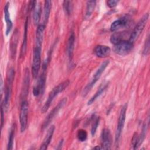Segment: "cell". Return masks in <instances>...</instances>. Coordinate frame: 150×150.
<instances>
[{
	"mask_svg": "<svg viewBox=\"0 0 150 150\" xmlns=\"http://www.w3.org/2000/svg\"><path fill=\"white\" fill-rule=\"evenodd\" d=\"M69 84H70L69 80H65V81L62 82L61 83L59 84L58 85H57L56 86H55L54 88H53L52 89V90L49 93L48 97H47L44 105L42 107L41 112L42 113H45L47 111V110L50 107V106L52 103L53 102V100L54 99V98L60 93H62L63 91H64L69 86Z\"/></svg>",
	"mask_w": 150,
	"mask_h": 150,
	"instance_id": "1",
	"label": "cell"
},
{
	"mask_svg": "<svg viewBox=\"0 0 150 150\" xmlns=\"http://www.w3.org/2000/svg\"><path fill=\"white\" fill-rule=\"evenodd\" d=\"M15 77V70L11 68L9 70L7 77H6V82L5 84V87L4 90L5 96L4 100L2 101L1 104L3 105L5 112H6L9 107V101L12 93V88L13 86V82Z\"/></svg>",
	"mask_w": 150,
	"mask_h": 150,
	"instance_id": "2",
	"label": "cell"
},
{
	"mask_svg": "<svg viewBox=\"0 0 150 150\" xmlns=\"http://www.w3.org/2000/svg\"><path fill=\"white\" fill-rule=\"evenodd\" d=\"M108 64H109V60H105L101 64L99 68L96 70V71L94 74L90 83H88L87 85L84 88V89L82 91V96L83 97H86L87 95L88 92L91 90L93 87L95 85V84L97 83V81L99 80L102 73L104 71L105 69H106V67L108 66Z\"/></svg>",
	"mask_w": 150,
	"mask_h": 150,
	"instance_id": "3",
	"label": "cell"
},
{
	"mask_svg": "<svg viewBox=\"0 0 150 150\" xmlns=\"http://www.w3.org/2000/svg\"><path fill=\"white\" fill-rule=\"evenodd\" d=\"M148 18H149V14L148 13H145L142 16V18L139 19V21L138 22L134 29H133V30L130 34L129 38L128 39V40L130 42L134 44V42L137 40L139 35L142 32L148 21Z\"/></svg>",
	"mask_w": 150,
	"mask_h": 150,
	"instance_id": "4",
	"label": "cell"
},
{
	"mask_svg": "<svg viewBox=\"0 0 150 150\" xmlns=\"http://www.w3.org/2000/svg\"><path fill=\"white\" fill-rule=\"evenodd\" d=\"M127 109V104H125L121 108L118 120V124L115 131V145L116 146H118L119 144L120 139L121 138V135L124 128L125 121V117H126V112Z\"/></svg>",
	"mask_w": 150,
	"mask_h": 150,
	"instance_id": "5",
	"label": "cell"
},
{
	"mask_svg": "<svg viewBox=\"0 0 150 150\" xmlns=\"http://www.w3.org/2000/svg\"><path fill=\"white\" fill-rule=\"evenodd\" d=\"M67 101V98L66 97L63 98L57 104L56 106H55L52 110L48 114V115L45 118L42 125V129H45L48 125L50 124L52 121L53 120V118L55 117V116L58 114L59 111L66 105Z\"/></svg>",
	"mask_w": 150,
	"mask_h": 150,
	"instance_id": "6",
	"label": "cell"
},
{
	"mask_svg": "<svg viewBox=\"0 0 150 150\" xmlns=\"http://www.w3.org/2000/svg\"><path fill=\"white\" fill-rule=\"evenodd\" d=\"M41 50L42 47H35L33 50V60L32 64V73L34 79L37 78L41 64Z\"/></svg>",
	"mask_w": 150,
	"mask_h": 150,
	"instance_id": "7",
	"label": "cell"
},
{
	"mask_svg": "<svg viewBox=\"0 0 150 150\" xmlns=\"http://www.w3.org/2000/svg\"><path fill=\"white\" fill-rule=\"evenodd\" d=\"M134 47V44L128 40H124L121 42L114 45V52L121 56L127 55L129 53Z\"/></svg>",
	"mask_w": 150,
	"mask_h": 150,
	"instance_id": "8",
	"label": "cell"
},
{
	"mask_svg": "<svg viewBox=\"0 0 150 150\" xmlns=\"http://www.w3.org/2000/svg\"><path fill=\"white\" fill-rule=\"evenodd\" d=\"M29 113V104L26 100L22 101L21 105L19 114V122L21 125V132H24L27 127L28 117Z\"/></svg>",
	"mask_w": 150,
	"mask_h": 150,
	"instance_id": "9",
	"label": "cell"
},
{
	"mask_svg": "<svg viewBox=\"0 0 150 150\" xmlns=\"http://www.w3.org/2000/svg\"><path fill=\"white\" fill-rule=\"evenodd\" d=\"M46 69H43V71L40 76L39 77L38 81L33 88V94L35 97L39 96L40 94H43L45 91L46 83Z\"/></svg>",
	"mask_w": 150,
	"mask_h": 150,
	"instance_id": "10",
	"label": "cell"
},
{
	"mask_svg": "<svg viewBox=\"0 0 150 150\" xmlns=\"http://www.w3.org/2000/svg\"><path fill=\"white\" fill-rule=\"evenodd\" d=\"M112 138L111 131L108 128H105L102 130L101 134V149H110L112 145Z\"/></svg>",
	"mask_w": 150,
	"mask_h": 150,
	"instance_id": "11",
	"label": "cell"
},
{
	"mask_svg": "<svg viewBox=\"0 0 150 150\" xmlns=\"http://www.w3.org/2000/svg\"><path fill=\"white\" fill-rule=\"evenodd\" d=\"M9 2H6L5 4V5L4 6V20L6 23V30H5V34L6 36H8L9 33L11 32L12 28V22L10 16V13L9 11Z\"/></svg>",
	"mask_w": 150,
	"mask_h": 150,
	"instance_id": "12",
	"label": "cell"
},
{
	"mask_svg": "<svg viewBox=\"0 0 150 150\" xmlns=\"http://www.w3.org/2000/svg\"><path fill=\"white\" fill-rule=\"evenodd\" d=\"M128 22L129 19L127 16H123L121 18H119L111 23L110 26V30L111 32H115L126 26L128 23Z\"/></svg>",
	"mask_w": 150,
	"mask_h": 150,
	"instance_id": "13",
	"label": "cell"
},
{
	"mask_svg": "<svg viewBox=\"0 0 150 150\" xmlns=\"http://www.w3.org/2000/svg\"><path fill=\"white\" fill-rule=\"evenodd\" d=\"M95 54L100 58H104L108 56L111 53L110 47L105 45H97L94 49Z\"/></svg>",
	"mask_w": 150,
	"mask_h": 150,
	"instance_id": "14",
	"label": "cell"
},
{
	"mask_svg": "<svg viewBox=\"0 0 150 150\" xmlns=\"http://www.w3.org/2000/svg\"><path fill=\"white\" fill-rule=\"evenodd\" d=\"M54 129H55V127L53 125H51L49 128V129L47 131V133L46 134V136L43 141V142L42 143L40 147L39 148L40 150H45L47 148V147H48L49 145L50 144L51 140L52 139V137H53V134L54 132Z\"/></svg>",
	"mask_w": 150,
	"mask_h": 150,
	"instance_id": "15",
	"label": "cell"
},
{
	"mask_svg": "<svg viewBox=\"0 0 150 150\" xmlns=\"http://www.w3.org/2000/svg\"><path fill=\"white\" fill-rule=\"evenodd\" d=\"M45 27H46V25L43 23L39 24L37 27V29L36 31V39H35L36 47H42Z\"/></svg>",
	"mask_w": 150,
	"mask_h": 150,
	"instance_id": "16",
	"label": "cell"
},
{
	"mask_svg": "<svg viewBox=\"0 0 150 150\" xmlns=\"http://www.w3.org/2000/svg\"><path fill=\"white\" fill-rule=\"evenodd\" d=\"M74 43H75V35L74 32H71L67 40V54L69 62H71L73 56V51L74 49Z\"/></svg>",
	"mask_w": 150,
	"mask_h": 150,
	"instance_id": "17",
	"label": "cell"
},
{
	"mask_svg": "<svg viewBox=\"0 0 150 150\" xmlns=\"http://www.w3.org/2000/svg\"><path fill=\"white\" fill-rule=\"evenodd\" d=\"M33 23L35 25H39V22L41 18V14H42V6L40 3L38 2L35 5L33 10Z\"/></svg>",
	"mask_w": 150,
	"mask_h": 150,
	"instance_id": "18",
	"label": "cell"
},
{
	"mask_svg": "<svg viewBox=\"0 0 150 150\" xmlns=\"http://www.w3.org/2000/svg\"><path fill=\"white\" fill-rule=\"evenodd\" d=\"M29 85V70L26 69L25 72V76L23 77V82L22 85V89L21 96H22V98H25L28 93V88Z\"/></svg>",
	"mask_w": 150,
	"mask_h": 150,
	"instance_id": "19",
	"label": "cell"
},
{
	"mask_svg": "<svg viewBox=\"0 0 150 150\" xmlns=\"http://www.w3.org/2000/svg\"><path fill=\"white\" fill-rule=\"evenodd\" d=\"M108 86V83H104V84H101L100 86V87L98 88V89L97 90V91L96 92V93L88 101L87 105H90L92 104L102 94V93L106 90V88H107Z\"/></svg>",
	"mask_w": 150,
	"mask_h": 150,
	"instance_id": "20",
	"label": "cell"
},
{
	"mask_svg": "<svg viewBox=\"0 0 150 150\" xmlns=\"http://www.w3.org/2000/svg\"><path fill=\"white\" fill-rule=\"evenodd\" d=\"M52 1L49 0L45 1L43 8V24L46 25L51 11Z\"/></svg>",
	"mask_w": 150,
	"mask_h": 150,
	"instance_id": "21",
	"label": "cell"
},
{
	"mask_svg": "<svg viewBox=\"0 0 150 150\" xmlns=\"http://www.w3.org/2000/svg\"><path fill=\"white\" fill-rule=\"evenodd\" d=\"M28 18L26 20L25 24V32H24V36H23V42L21 46V56H23L26 53V47H27V40H28Z\"/></svg>",
	"mask_w": 150,
	"mask_h": 150,
	"instance_id": "22",
	"label": "cell"
},
{
	"mask_svg": "<svg viewBox=\"0 0 150 150\" xmlns=\"http://www.w3.org/2000/svg\"><path fill=\"white\" fill-rule=\"evenodd\" d=\"M125 32H115L114 33L111 38H110V41L112 43H113L114 45H115L120 42H121L122 40H125L124 38L126 36L125 35Z\"/></svg>",
	"mask_w": 150,
	"mask_h": 150,
	"instance_id": "23",
	"label": "cell"
},
{
	"mask_svg": "<svg viewBox=\"0 0 150 150\" xmlns=\"http://www.w3.org/2000/svg\"><path fill=\"white\" fill-rule=\"evenodd\" d=\"M86 9L85 12V18L88 19L89 18L91 15H92L96 5V1H88L86 4Z\"/></svg>",
	"mask_w": 150,
	"mask_h": 150,
	"instance_id": "24",
	"label": "cell"
},
{
	"mask_svg": "<svg viewBox=\"0 0 150 150\" xmlns=\"http://www.w3.org/2000/svg\"><path fill=\"white\" fill-rule=\"evenodd\" d=\"M15 125L13 124L10 130V133L9 135L8 145H7V149L11 150L13 147L14 143V137H15Z\"/></svg>",
	"mask_w": 150,
	"mask_h": 150,
	"instance_id": "25",
	"label": "cell"
},
{
	"mask_svg": "<svg viewBox=\"0 0 150 150\" xmlns=\"http://www.w3.org/2000/svg\"><path fill=\"white\" fill-rule=\"evenodd\" d=\"M63 9L65 13L70 15L73 11V2L71 1H64L63 2Z\"/></svg>",
	"mask_w": 150,
	"mask_h": 150,
	"instance_id": "26",
	"label": "cell"
},
{
	"mask_svg": "<svg viewBox=\"0 0 150 150\" xmlns=\"http://www.w3.org/2000/svg\"><path fill=\"white\" fill-rule=\"evenodd\" d=\"M100 122V117H96L94 118L92 125H91V134L92 136H94L96 132L97 127L98 126Z\"/></svg>",
	"mask_w": 150,
	"mask_h": 150,
	"instance_id": "27",
	"label": "cell"
},
{
	"mask_svg": "<svg viewBox=\"0 0 150 150\" xmlns=\"http://www.w3.org/2000/svg\"><path fill=\"white\" fill-rule=\"evenodd\" d=\"M146 131H147V126H146V124L145 123L143 125V126H142V131H141V134L139 135V137H138V145H139V146L141 145V144L142 143V142L145 139V138L146 137Z\"/></svg>",
	"mask_w": 150,
	"mask_h": 150,
	"instance_id": "28",
	"label": "cell"
},
{
	"mask_svg": "<svg viewBox=\"0 0 150 150\" xmlns=\"http://www.w3.org/2000/svg\"><path fill=\"white\" fill-rule=\"evenodd\" d=\"M77 139H79V141H80L81 142H83L87 139V133L86 130L80 129H79L77 131Z\"/></svg>",
	"mask_w": 150,
	"mask_h": 150,
	"instance_id": "29",
	"label": "cell"
},
{
	"mask_svg": "<svg viewBox=\"0 0 150 150\" xmlns=\"http://www.w3.org/2000/svg\"><path fill=\"white\" fill-rule=\"evenodd\" d=\"M149 53V36L148 35L145 41V45L143 50V53L145 55H148Z\"/></svg>",
	"mask_w": 150,
	"mask_h": 150,
	"instance_id": "30",
	"label": "cell"
},
{
	"mask_svg": "<svg viewBox=\"0 0 150 150\" xmlns=\"http://www.w3.org/2000/svg\"><path fill=\"white\" fill-rule=\"evenodd\" d=\"M138 137L139 135L138 134L135 133L132 139V145L133 146L134 149H137L139 148V145H138Z\"/></svg>",
	"mask_w": 150,
	"mask_h": 150,
	"instance_id": "31",
	"label": "cell"
},
{
	"mask_svg": "<svg viewBox=\"0 0 150 150\" xmlns=\"http://www.w3.org/2000/svg\"><path fill=\"white\" fill-rule=\"evenodd\" d=\"M118 2H119V1H117V0H110L107 2V4L109 8H114L115 6H116L117 5V4H118Z\"/></svg>",
	"mask_w": 150,
	"mask_h": 150,
	"instance_id": "32",
	"label": "cell"
},
{
	"mask_svg": "<svg viewBox=\"0 0 150 150\" xmlns=\"http://www.w3.org/2000/svg\"><path fill=\"white\" fill-rule=\"evenodd\" d=\"M4 113H5V110L3 105L1 104V129L3 128L4 122Z\"/></svg>",
	"mask_w": 150,
	"mask_h": 150,
	"instance_id": "33",
	"label": "cell"
},
{
	"mask_svg": "<svg viewBox=\"0 0 150 150\" xmlns=\"http://www.w3.org/2000/svg\"><path fill=\"white\" fill-rule=\"evenodd\" d=\"M63 139H61L60 141V142H59L58 145H57V146L56 148V149H60L62 148V146L63 145Z\"/></svg>",
	"mask_w": 150,
	"mask_h": 150,
	"instance_id": "34",
	"label": "cell"
},
{
	"mask_svg": "<svg viewBox=\"0 0 150 150\" xmlns=\"http://www.w3.org/2000/svg\"><path fill=\"white\" fill-rule=\"evenodd\" d=\"M3 81H2V78L1 77V94H2V92H3Z\"/></svg>",
	"mask_w": 150,
	"mask_h": 150,
	"instance_id": "35",
	"label": "cell"
},
{
	"mask_svg": "<svg viewBox=\"0 0 150 150\" xmlns=\"http://www.w3.org/2000/svg\"><path fill=\"white\" fill-rule=\"evenodd\" d=\"M93 149H101V147H100V146H99L98 145V146H95V147H94L93 148Z\"/></svg>",
	"mask_w": 150,
	"mask_h": 150,
	"instance_id": "36",
	"label": "cell"
}]
</instances>
